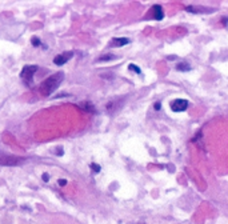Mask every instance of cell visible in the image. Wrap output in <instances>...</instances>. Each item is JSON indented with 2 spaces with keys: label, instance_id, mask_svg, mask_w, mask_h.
<instances>
[{
  "label": "cell",
  "instance_id": "1",
  "mask_svg": "<svg viewBox=\"0 0 228 224\" xmlns=\"http://www.w3.org/2000/svg\"><path fill=\"white\" fill-rule=\"evenodd\" d=\"M63 80H64V72H56V74L51 75L50 78H47L42 83V86H40V93L43 96H50L53 91H56Z\"/></svg>",
  "mask_w": 228,
  "mask_h": 224
},
{
  "label": "cell",
  "instance_id": "2",
  "mask_svg": "<svg viewBox=\"0 0 228 224\" xmlns=\"http://www.w3.org/2000/svg\"><path fill=\"white\" fill-rule=\"evenodd\" d=\"M36 71H38V65H25L20 72V78L23 79L27 84H29L31 86V82H32L34 75H35Z\"/></svg>",
  "mask_w": 228,
  "mask_h": 224
},
{
  "label": "cell",
  "instance_id": "3",
  "mask_svg": "<svg viewBox=\"0 0 228 224\" xmlns=\"http://www.w3.org/2000/svg\"><path fill=\"white\" fill-rule=\"evenodd\" d=\"M188 108V101L184 99H176L171 103V110L173 112H183Z\"/></svg>",
  "mask_w": 228,
  "mask_h": 224
},
{
  "label": "cell",
  "instance_id": "4",
  "mask_svg": "<svg viewBox=\"0 0 228 224\" xmlns=\"http://www.w3.org/2000/svg\"><path fill=\"white\" fill-rule=\"evenodd\" d=\"M72 56H74V52L72 51H68V52H64V53H59L57 56H55L53 63H55L56 65H63L69 59H72Z\"/></svg>",
  "mask_w": 228,
  "mask_h": 224
},
{
  "label": "cell",
  "instance_id": "5",
  "mask_svg": "<svg viewBox=\"0 0 228 224\" xmlns=\"http://www.w3.org/2000/svg\"><path fill=\"white\" fill-rule=\"evenodd\" d=\"M24 158H15V156H8V158H2L0 159V164L2 165H19L21 163H24Z\"/></svg>",
  "mask_w": 228,
  "mask_h": 224
},
{
  "label": "cell",
  "instance_id": "6",
  "mask_svg": "<svg viewBox=\"0 0 228 224\" xmlns=\"http://www.w3.org/2000/svg\"><path fill=\"white\" fill-rule=\"evenodd\" d=\"M129 44V39L128 38H118V39H112L110 43V47H123Z\"/></svg>",
  "mask_w": 228,
  "mask_h": 224
},
{
  "label": "cell",
  "instance_id": "7",
  "mask_svg": "<svg viewBox=\"0 0 228 224\" xmlns=\"http://www.w3.org/2000/svg\"><path fill=\"white\" fill-rule=\"evenodd\" d=\"M152 10H154V17H155V20H162L163 17H164L163 8L160 7V6H155Z\"/></svg>",
  "mask_w": 228,
  "mask_h": 224
},
{
  "label": "cell",
  "instance_id": "8",
  "mask_svg": "<svg viewBox=\"0 0 228 224\" xmlns=\"http://www.w3.org/2000/svg\"><path fill=\"white\" fill-rule=\"evenodd\" d=\"M79 107H80L82 110L88 111V112H93V111H95V108H93V105H92V103H89V101H83V103H80Z\"/></svg>",
  "mask_w": 228,
  "mask_h": 224
},
{
  "label": "cell",
  "instance_id": "9",
  "mask_svg": "<svg viewBox=\"0 0 228 224\" xmlns=\"http://www.w3.org/2000/svg\"><path fill=\"white\" fill-rule=\"evenodd\" d=\"M176 69H179V71H190L191 67L187 64L186 61H181V63H179V64L176 65Z\"/></svg>",
  "mask_w": 228,
  "mask_h": 224
},
{
  "label": "cell",
  "instance_id": "10",
  "mask_svg": "<svg viewBox=\"0 0 228 224\" xmlns=\"http://www.w3.org/2000/svg\"><path fill=\"white\" fill-rule=\"evenodd\" d=\"M31 43H32L34 47H40V46H42V43H40V39L36 38V36H34L32 39H31Z\"/></svg>",
  "mask_w": 228,
  "mask_h": 224
},
{
  "label": "cell",
  "instance_id": "11",
  "mask_svg": "<svg viewBox=\"0 0 228 224\" xmlns=\"http://www.w3.org/2000/svg\"><path fill=\"white\" fill-rule=\"evenodd\" d=\"M128 69H129V71H135L136 74H141V69H140L137 65H135V64H129V65H128Z\"/></svg>",
  "mask_w": 228,
  "mask_h": 224
},
{
  "label": "cell",
  "instance_id": "12",
  "mask_svg": "<svg viewBox=\"0 0 228 224\" xmlns=\"http://www.w3.org/2000/svg\"><path fill=\"white\" fill-rule=\"evenodd\" d=\"M91 168H92V172H95V173L100 172V165H99V164L92 163V164H91Z\"/></svg>",
  "mask_w": 228,
  "mask_h": 224
},
{
  "label": "cell",
  "instance_id": "13",
  "mask_svg": "<svg viewBox=\"0 0 228 224\" xmlns=\"http://www.w3.org/2000/svg\"><path fill=\"white\" fill-rule=\"evenodd\" d=\"M111 59H115V56H114V55H104V56H100V57H99L100 61H101V60H111Z\"/></svg>",
  "mask_w": 228,
  "mask_h": 224
},
{
  "label": "cell",
  "instance_id": "14",
  "mask_svg": "<svg viewBox=\"0 0 228 224\" xmlns=\"http://www.w3.org/2000/svg\"><path fill=\"white\" fill-rule=\"evenodd\" d=\"M57 183H59L60 187H64L67 184V180H65V179H59V180H57Z\"/></svg>",
  "mask_w": 228,
  "mask_h": 224
},
{
  "label": "cell",
  "instance_id": "15",
  "mask_svg": "<svg viewBox=\"0 0 228 224\" xmlns=\"http://www.w3.org/2000/svg\"><path fill=\"white\" fill-rule=\"evenodd\" d=\"M154 108H155L156 111H159L160 108H162V104H160L159 101H158V103H155V104H154Z\"/></svg>",
  "mask_w": 228,
  "mask_h": 224
},
{
  "label": "cell",
  "instance_id": "16",
  "mask_svg": "<svg viewBox=\"0 0 228 224\" xmlns=\"http://www.w3.org/2000/svg\"><path fill=\"white\" fill-rule=\"evenodd\" d=\"M42 177H43V180L46 181V183L48 181V179H50V176H48V173H43V176H42Z\"/></svg>",
  "mask_w": 228,
  "mask_h": 224
}]
</instances>
